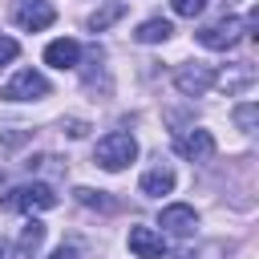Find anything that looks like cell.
I'll return each instance as SVG.
<instances>
[{"label": "cell", "mask_w": 259, "mask_h": 259, "mask_svg": "<svg viewBox=\"0 0 259 259\" xmlns=\"http://www.w3.org/2000/svg\"><path fill=\"white\" fill-rule=\"evenodd\" d=\"M255 121H259V105H255V101H243V105L235 109V125L251 134V130H255Z\"/></svg>", "instance_id": "17"}, {"label": "cell", "mask_w": 259, "mask_h": 259, "mask_svg": "<svg viewBox=\"0 0 259 259\" xmlns=\"http://www.w3.org/2000/svg\"><path fill=\"white\" fill-rule=\"evenodd\" d=\"M45 223L40 219H28L24 227H20V239H16V251H12V259H32L36 251H40V243H45Z\"/></svg>", "instance_id": "11"}, {"label": "cell", "mask_w": 259, "mask_h": 259, "mask_svg": "<svg viewBox=\"0 0 259 259\" xmlns=\"http://www.w3.org/2000/svg\"><path fill=\"white\" fill-rule=\"evenodd\" d=\"M174 259H194V255H190V251H178V255H174Z\"/></svg>", "instance_id": "22"}, {"label": "cell", "mask_w": 259, "mask_h": 259, "mask_svg": "<svg viewBox=\"0 0 259 259\" xmlns=\"http://www.w3.org/2000/svg\"><path fill=\"white\" fill-rule=\"evenodd\" d=\"M214 69L210 65H202V61H190V65H178V73H174V85H178V93H186V97H202L210 85H214Z\"/></svg>", "instance_id": "5"}, {"label": "cell", "mask_w": 259, "mask_h": 259, "mask_svg": "<svg viewBox=\"0 0 259 259\" xmlns=\"http://www.w3.org/2000/svg\"><path fill=\"white\" fill-rule=\"evenodd\" d=\"M16 53H20V45H16L12 36H0V65H8V61H16Z\"/></svg>", "instance_id": "19"}, {"label": "cell", "mask_w": 259, "mask_h": 259, "mask_svg": "<svg viewBox=\"0 0 259 259\" xmlns=\"http://www.w3.org/2000/svg\"><path fill=\"white\" fill-rule=\"evenodd\" d=\"M77 61H81V45H77L73 36L49 40V49H45V65H53V69H77Z\"/></svg>", "instance_id": "10"}, {"label": "cell", "mask_w": 259, "mask_h": 259, "mask_svg": "<svg viewBox=\"0 0 259 259\" xmlns=\"http://www.w3.org/2000/svg\"><path fill=\"white\" fill-rule=\"evenodd\" d=\"M65 130H69V138H85V121H65Z\"/></svg>", "instance_id": "20"}, {"label": "cell", "mask_w": 259, "mask_h": 259, "mask_svg": "<svg viewBox=\"0 0 259 259\" xmlns=\"http://www.w3.org/2000/svg\"><path fill=\"white\" fill-rule=\"evenodd\" d=\"M49 259H77V247H57Z\"/></svg>", "instance_id": "21"}, {"label": "cell", "mask_w": 259, "mask_h": 259, "mask_svg": "<svg viewBox=\"0 0 259 259\" xmlns=\"http://www.w3.org/2000/svg\"><path fill=\"white\" fill-rule=\"evenodd\" d=\"M0 255H4V243H0Z\"/></svg>", "instance_id": "23"}, {"label": "cell", "mask_w": 259, "mask_h": 259, "mask_svg": "<svg viewBox=\"0 0 259 259\" xmlns=\"http://www.w3.org/2000/svg\"><path fill=\"white\" fill-rule=\"evenodd\" d=\"M251 81H255V65H251V61H239L231 73L214 77V85H219V89H227V93H239V89H247Z\"/></svg>", "instance_id": "14"}, {"label": "cell", "mask_w": 259, "mask_h": 259, "mask_svg": "<svg viewBox=\"0 0 259 259\" xmlns=\"http://www.w3.org/2000/svg\"><path fill=\"white\" fill-rule=\"evenodd\" d=\"M138 190H142V194H150V198L170 194V190H174V170H170V166H154V170H146V174H142V182H138Z\"/></svg>", "instance_id": "12"}, {"label": "cell", "mask_w": 259, "mask_h": 259, "mask_svg": "<svg viewBox=\"0 0 259 259\" xmlns=\"http://www.w3.org/2000/svg\"><path fill=\"white\" fill-rule=\"evenodd\" d=\"M0 206L4 210H49V206H57V194L49 182H20L0 198Z\"/></svg>", "instance_id": "2"}, {"label": "cell", "mask_w": 259, "mask_h": 259, "mask_svg": "<svg viewBox=\"0 0 259 259\" xmlns=\"http://www.w3.org/2000/svg\"><path fill=\"white\" fill-rule=\"evenodd\" d=\"M45 93H49V77L36 73V69H20L16 77H8V81L0 85V97H4V101H36V97H45Z\"/></svg>", "instance_id": "4"}, {"label": "cell", "mask_w": 259, "mask_h": 259, "mask_svg": "<svg viewBox=\"0 0 259 259\" xmlns=\"http://www.w3.org/2000/svg\"><path fill=\"white\" fill-rule=\"evenodd\" d=\"M12 20H16V28H24V32H40V28H49V24L57 20V8H53L49 0H20V4L12 8Z\"/></svg>", "instance_id": "6"}, {"label": "cell", "mask_w": 259, "mask_h": 259, "mask_svg": "<svg viewBox=\"0 0 259 259\" xmlns=\"http://www.w3.org/2000/svg\"><path fill=\"white\" fill-rule=\"evenodd\" d=\"M73 198H77L81 206H97V210H113V206H117L113 198H105V190H89V186H77Z\"/></svg>", "instance_id": "16"}, {"label": "cell", "mask_w": 259, "mask_h": 259, "mask_svg": "<svg viewBox=\"0 0 259 259\" xmlns=\"http://www.w3.org/2000/svg\"><path fill=\"white\" fill-rule=\"evenodd\" d=\"M206 4H210V0H170V8H174L178 16H198Z\"/></svg>", "instance_id": "18"}, {"label": "cell", "mask_w": 259, "mask_h": 259, "mask_svg": "<svg viewBox=\"0 0 259 259\" xmlns=\"http://www.w3.org/2000/svg\"><path fill=\"white\" fill-rule=\"evenodd\" d=\"M162 231L166 235H190L194 227H198V214H194V206H186V202H170V206H162Z\"/></svg>", "instance_id": "9"}, {"label": "cell", "mask_w": 259, "mask_h": 259, "mask_svg": "<svg viewBox=\"0 0 259 259\" xmlns=\"http://www.w3.org/2000/svg\"><path fill=\"white\" fill-rule=\"evenodd\" d=\"M121 16H125V4H121V0H109V4H101L85 24H89V32H105V28H109V24H117Z\"/></svg>", "instance_id": "15"}, {"label": "cell", "mask_w": 259, "mask_h": 259, "mask_svg": "<svg viewBox=\"0 0 259 259\" xmlns=\"http://www.w3.org/2000/svg\"><path fill=\"white\" fill-rule=\"evenodd\" d=\"M239 36H243V20H239V16H219L214 24H202V28H198V45H202V49H214V53L235 49Z\"/></svg>", "instance_id": "3"}, {"label": "cell", "mask_w": 259, "mask_h": 259, "mask_svg": "<svg viewBox=\"0 0 259 259\" xmlns=\"http://www.w3.org/2000/svg\"><path fill=\"white\" fill-rule=\"evenodd\" d=\"M174 154L186 158V162H206V158L214 154V138H210V130H182V134L174 138Z\"/></svg>", "instance_id": "7"}, {"label": "cell", "mask_w": 259, "mask_h": 259, "mask_svg": "<svg viewBox=\"0 0 259 259\" xmlns=\"http://www.w3.org/2000/svg\"><path fill=\"white\" fill-rule=\"evenodd\" d=\"M170 36H174V24H170L166 16H150V20H142L138 32H134L138 45H162V40H170Z\"/></svg>", "instance_id": "13"}, {"label": "cell", "mask_w": 259, "mask_h": 259, "mask_svg": "<svg viewBox=\"0 0 259 259\" xmlns=\"http://www.w3.org/2000/svg\"><path fill=\"white\" fill-rule=\"evenodd\" d=\"M134 158H138V142H134V134H125V130L105 134V138L97 142V150H93V162H97L101 170H109V174L125 170Z\"/></svg>", "instance_id": "1"}, {"label": "cell", "mask_w": 259, "mask_h": 259, "mask_svg": "<svg viewBox=\"0 0 259 259\" xmlns=\"http://www.w3.org/2000/svg\"><path fill=\"white\" fill-rule=\"evenodd\" d=\"M130 251L138 259H166V239L154 231V227H130Z\"/></svg>", "instance_id": "8"}]
</instances>
